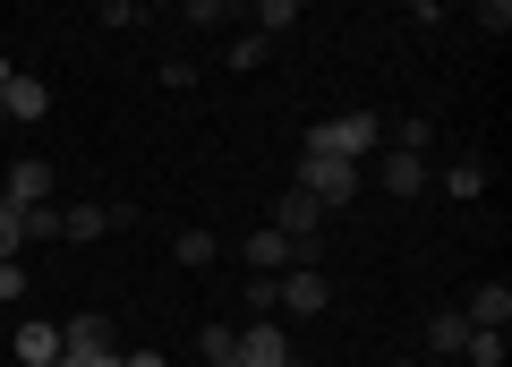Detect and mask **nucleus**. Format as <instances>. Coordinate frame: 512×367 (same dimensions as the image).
Listing matches in <instances>:
<instances>
[{"label":"nucleus","instance_id":"obj_1","mask_svg":"<svg viewBox=\"0 0 512 367\" xmlns=\"http://www.w3.org/2000/svg\"><path fill=\"white\" fill-rule=\"evenodd\" d=\"M376 146H384V120H367V111H342V120H316L299 154H342V163H367Z\"/></svg>","mask_w":512,"mask_h":367},{"label":"nucleus","instance_id":"obj_2","mask_svg":"<svg viewBox=\"0 0 512 367\" xmlns=\"http://www.w3.org/2000/svg\"><path fill=\"white\" fill-rule=\"evenodd\" d=\"M291 188H308V197L333 214V205L359 197V163H342V154H299V180H291Z\"/></svg>","mask_w":512,"mask_h":367},{"label":"nucleus","instance_id":"obj_3","mask_svg":"<svg viewBox=\"0 0 512 367\" xmlns=\"http://www.w3.org/2000/svg\"><path fill=\"white\" fill-rule=\"evenodd\" d=\"M111 359H120V350H111L103 316H69V325H60V359L52 367H111Z\"/></svg>","mask_w":512,"mask_h":367},{"label":"nucleus","instance_id":"obj_4","mask_svg":"<svg viewBox=\"0 0 512 367\" xmlns=\"http://www.w3.org/2000/svg\"><path fill=\"white\" fill-rule=\"evenodd\" d=\"M274 291H282V308H291V316H325V308H333L325 265H282V274H274Z\"/></svg>","mask_w":512,"mask_h":367},{"label":"nucleus","instance_id":"obj_5","mask_svg":"<svg viewBox=\"0 0 512 367\" xmlns=\"http://www.w3.org/2000/svg\"><path fill=\"white\" fill-rule=\"evenodd\" d=\"M231 367H299V359H291V333H282V325H239Z\"/></svg>","mask_w":512,"mask_h":367},{"label":"nucleus","instance_id":"obj_6","mask_svg":"<svg viewBox=\"0 0 512 367\" xmlns=\"http://www.w3.org/2000/svg\"><path fill=\"white\" fill-rule=\"evenodd\" d=\"M274 231H282V239H316V231H325V205H316L308 188H282V205H274Z\"/></svg>","mask_w":512,"mask_h":367},{"label":"nucleus","instance_id":"obj_7","mask_svg":"<svg viewBox=\"0 0 512 367\" xmlns=\"http://www.w3.org/2000/svg\"><path fill=\"white\" fill-rule=\"evenodd\" d=\"M0 111H9V120H43V111H52V86H43V77H9V86H0Z\"/></svg>","mask_w":512,"mask_h":367},{"label":"nucleus","instance_id":"obj_8","mask_svg":"<svg viewBox=\"0 0 512 367\" xmlns=\"http://www.w3.org/2000/svg\"><path fill=\"white\" fill-rule=\"evenodd\" d=\"M419 188H427V154L393 146V154H384V197H419Z\"/></svg>","mask_w":512,"mask_h":367},{"label":"nucleus","instance_id":"obj_9","mask_svg":"<svg viewBox=\"0 0 512 367\" xmlns=\"http://www.w3.org/2000/svg\"><path fill=\"white\" fill-rule=\"evenodd\" d=\"M0 197H9V205H43V197H52V163H18L9 180H0Z\"/></svg>","mask_w":512,"mask_h":367},{"label":"nucleus","instance_id":"obj_10","mask_svg":"<svg viewBox=\"0 0 512 367\" xmlns=\"http://www.w3.org/2000/svg\"><path fill=\"white\" fill-rule=\"evenodd\" d=\"M239 257H248V274H282V265H291V239H282L274 222H265V231H256L248 248H239Z\"/></svg>","mask_w":512,"mask_h":367},{"label":"nucleus","instance_id":"obj_11","mask_svg":"<svg viewBox=\"0 0 512 367\" xmlns=\"http://www.w3.org/2000/svg\"><path fill=\"white\" fill-rule=\"evenodd\" d=\"M461 342H470V316H461V308L427 316V350H436V359H461Z\"/></svg>","mask_w":512,"mask_h":367},{"label":"nucleus","instance_id":"obj_12","mask_svg":"<svg viewBox=\"0 0 512 367\" xmlns=\"http://www.w3.org/2000/svg\"><path fill=\"white\" fill-rule=\"evenodd\" d=\"M461 316H470V325H512V291H504V282H478Z\"/></svg>","mask_w":512,"mask_h":367},{"label":"nucleus","instance_id":"obj_13","mask_svg":"<svg viewBox=\"0 0 512 367\" xmlns=\"http://www.w3.org/2000/svg\"><path fill=\"white\" fill-rule=\"evenodd\" d=\"M444 197H461V205H478V197H487V163H478V154H461V163L444 171Z\"/></svg>","mask_w":512,"mask_h":367},{"label":"nucleus","instance_id":"obj_14","mask_svg":"<svg viewBox=\"0 0 512 367\" xmlns=\"http://www.w3.org/2000/svg\"><path fill=\"white\" fill-rule=\"evenodd\" d=\"M111 231V205H60V239H103Z\"/></svg>","mask_w":512,"mask_h":367},{"label":"nucleus","instance_id":"obj_15","mask_svg":"<svg viewBox=\"0 0 512 367\" xmlns=\"http://www.w3.org/2000/svg\"><path fill=\"white\" fill-rule=\"evenodd\" d=\"M18 359L26 367H52L60 359V325H18Z\"/></svg>","mask_w":512,"mask_h":367},{"label":"nucleus","instance_id":"obj_16","mask_svg":"<svg viewBox=\"0 0 512 367\" xmlns=\"http://www.w3.org/2000/svg\"><path fill=\"white\" fill-rule=\"evenodd\" d=\"M461 359H470V367H504V325H470Z\"/></svg>","mask_w":512,"mask_h":367},{"label":"nucleus","instance_id":"obj_17","mask_svg":"<svg viewBox=\"0 0 512 367\" xmlns=\"http://www.w3.org/2000/svg\"><path fill=\"white\" fill-rule=\"evenodd\" d=\"M197 350H205V367H231V350H239V325H205V333H197Z\"/></svg>","mask_w":512,"mask_h":367},{"label":"nucleus","instance_id":"obj_18","mask_svg":"<svg viewBox=\"0 0 512 367\" xmlns=\"http://www.w3.org/2000/svg\"><path fill=\"white\" fill-rule=\"evenodd\" d=\"M265 52H274V35H256V26H248V35H231V52H222V60H231V69H256Z\"/></svg>","mask_w":512,"mask_h":367},{"label":"nucleus","instance_id":"obj_19","mask_svg":"<svg viewBox=\"0 0 512 367\" xmlns=\"http://www.w3.org/2000/svg\"><path fill=\"white\" fill-rule=\"evenodd\" d=\"M18 214H26V239H60V205H52V197H43V205H18Z\"/></svg>","mask_w":512,"mask_h":367},{"label":"nucleus","instance_id":"obj_20","mask_svg":"<svg viewBox=\"0 0 512 367\" xmlns=\"http://www.w3.org/2000/svg\"><path fill=\"white\" fill-rule=\"evenodd\" d=\"M299 18V0H256V35H282Z\"/></svg>","mask_w":512,"mask_h":367},{"label":"nucleus","instance_id":"obj_21","mask_svg":"<svg viewBox=\"0 0 512 367\" xmlns=\"http://www.w3.org/2000/svg\"><path fill=\"white\" fill-rule=\"evenodd\" d=\"M427 129H436V120H393V129H384V137H393V146H402V154H427Z\"/></svg>","mask_w":512,"mask_h":367},{"label":"nucleus","instance_id":"obj_22","mask_svg":"<svg viewBox=\"0 0 512 367\" xmlns=\"http://www.w3.org/2000/svg\"><path fill=\"white\" fill-rule=\"evenodd\" d=\"M222 248H214V231H180V265H214Z\"/></svg>","mask_w":512,"mask_h":367},{"label":"nucleus","instance_id":"obj_23","mask_svg":"<svg viewBox=\"0 0 512 367\" xmlns=\"http://www.w3.org/2000/svg\"><path fill=\"white\" fill-rule=\"evenodd\" d=\"M18 239H26V214L0 197V257H18Z\"/></svg>","mask_w":512,"mask_h":367},{"label":"nucleus","instance_id":"obj_24","mask_svg":"<svg viewBox=\"0 0 512 367\" xmlns=\"http://www.w3.org/2000/svg\"><path fill=\"white\" fill-rule=\"evenodd\" d=\"M248 308H256V316H274V308H282V291H274V274H248Z\"/></svg>","mask_w":512,"mask_h":367},{"label":"nucleus","instance_id":"obj_25","mask_svg":"<svg viewBox=\"0 0 512 367\" xmlns=\"http://www.w3.org/2000/svg\"><path fill=\"white\" fill-rule=\"evenodd\" d=\"M94 18H103V26H137L146 9H137V0H94Z\"/></svg>","mask_w":512,"mask_h":367},{"label":"nucleus","instance_id":"obj_26","mask_svg":"<svg viewBox=\"0 0 512 367\" xmlns=\"http://www.w3.org/2000/svg\"><path fill=\"white\" fill-rule=\"evenodd\" d=\"M478 26H487V35H504V26H512V0H478Z\"/></svg>","mask_w":512,"mask_h":367},{"label":"nucleus","instance_id":"obj_27","mask_svg":"<svg viewBox=\"0 0 512 367\" xmlns=\"http://www.w3.org/2000/svg\"><path fill=\"white\" fill-rule=\"evenodd\" d=\"M0 299H26V265L18 257H0Z\"/></svg>","mask_w":512,"mask_h":367},{"label":"nucleus","instance_id":"obj_28","mask_svg":"<svg viewBox=\"0 0 512 367\" xmlns=\"http://www.w3.org/2000/svg\"><path fill=\"white\" fill-rule=\"evenodd\" d=\"M188 26H222V0H188Z\"/></svg>","mask_w":512,"mask_h":367},{"label":"nucleus","instance_id":"obj_29","mask_svg":"<svg viewBox=\"0 0 512 367\" xmlns=\"http://www.w3.org/2000/svg\"><path fill=\"white\" fill-rule=\"evenodd\" d=\"M120 367H163V350H120Z\"/></svg>","mask_w":512,"mask_h":367},{"label":"nucleus","instance_id":"obj_30","mask_svg":"<svg viewBox=\"0 0 512 367\" xmlns=\"http://www.w3.org/2000/svg\"><path fill=\"white\" fill-rule=\"evenodd\" d=\"M402 9L410 18H444V0H402Z\"/></svg>","mask_w":512,"mask_h":367},{"label":"nucleus","instance_id":"obj_31","mask_svg":"<svg viewBox=\"0 0 512 367\" xmlns=\"http://www.w3.org/2000/svg\"><path fill=\"white\" fill-rule=\"evenodd\" d=\"M9 77H18V69H9V52H0V86H9Z\"/></svg>","mask_w":512,"mask_h":367},{"label":"nucleus","instance_id":"obj_32","mask_svg":"<svg viewBox=\"0 0 512 367\" xmlns=\"http://www.w3.org/2000/svg\"><path fill=\"white\" fill-rule=\"evenodd\" d=\"M393 367H419V359H393Z\"/></svg>","mask_w":512,"mask_h":367},{"label":"nucleus","instance_id":"obj_33","mask_svg":"<svg viewBox=\"0 0 512 367\" xmlns=\"http://www.w3.org/2000/svg\"><path fill=\"white\" fill-rule=\"evenodd\" d=\"M0 129H9V111H0Z\"/></svg>","mask_w":512,"mask_h":367}]
</instances>
